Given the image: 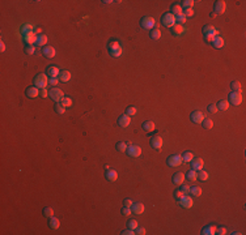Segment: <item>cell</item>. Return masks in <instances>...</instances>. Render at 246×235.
Instances as JSON below:
<instances>
[{"instance_id": "obj_35", "label": "cell", "mask_w": 246, "mask_h": 235, "mask_svg": "<svg viewBox=\"0 0 246 235\" xmlns=\"http://www.w3.org/2000/svg\"><path fill=\"white\" fill-rule=\"evenodd\" d=\"M182 159H183L185 163H189V162H191V161L194 159V154L191 152H185L182 154Z\"/></svg>"}, {"instance_id": "obj_15", "label": "cell", "mask_w": 246, "mask_h": 235, "mask_svg": "<svg viewBox=\"0 0 246 235\" xmlns=\"http://www.w3.org/2000/svg\"><path fill=\"white\" fill-rule=\"evenodd\" d=\"M162 144H164V140L161 136H154L151 138V146L156 150H160L162 148Z\"/></svg>"}, {"instance_id": "obj_39", "label": "cell", "mask_w": 246, "mask_h": 235, "mask_svg": "<svg viewBox=\"0 0 246 235\" xmlns=\"http://www.w3.org/2000/svg\"><path fill=\"white\" fill-rule=\"evenodd\" d=\"M186 176H187V179L189 180H196V178H198V172L195 171V170H192V168H191V170H189L187 171V174H186Z\"/></svg>"}, {"instance_id": "obj_59", "label": "cell", "mask_w": 246, "mask_h": 235, "mask_svg": "<svg viewBox=\"0 0 246 235\" xmlns=\"http://www.w3.org/2000/svg\"><path fill=\"white\" fill-rule=\"evenodd\" d=\"M133 231H135V230H132V229H127V230H123L121 234H122V235H133V234H135Z\"/></svg>"}, {"instance_id": "obj_32", "label": "cell", "mask_w": 246, "mask_h": 235, "mask_svg": "<svg viewBox=\"0 0 246 235\" xmlns=\"http://www.w3.org/2000/svg\"><path fill=\"white\" fill-rule=\"evenodd\" d=\"M170 9H171V13L174 14V16H178V14H182L183 13V8L180 5V4H173L170 7Z\"/></svg>"}, {"instance_id": "obj_57", "label": "cell", "mask_w": 246, "mask_h": 235, "mask_svg": "<svg viewBox=\"0 0 246 235\" xmlns=\"http://www.w3.org/2000/svg\"><path fill=\"white\" fill-rule=\"evenodd\" d=\"M216 234H219V235H225V234H227V229H225V227H219V229L216 230Z\"/></svg>"}, {"instance_id": "obj_6", "label": "cell", "mask_w": 246, "mask_h": 235, "mask_svg": "<svg viewBox=\"0 0 246 235\" xmlns=\"http://www.w3.org/2000/svg\"><path fill=\"white\" fill-rule=\"evenodd\" d=\"M49 95H50V98L53 99V101H55V102H60V101L65 97L64 93H63V90L59 89V88H56V86L51 88L50 92H49Z\"/></svg>"}, {"instance_id": "obj_5", "label": "cell", "mask_w": 246, "mask_h": 235, "mask_svg": "<svg viewBox=\"0 0 246 235\" xmlns=\"http://www.w3.org/2000/svg\"><path fill=\"white\" fill-rule=\"evenodd\" d=\"M166 163H168V166H170V167H178L180 165L183 163L182 154H171V156L168 157Z\"/></svg>"}, {"instance_id": "obj_37", "label": "cell", "mask_w": 246, "mask_h": 235, "mask_svg": "<svg viewBox=\"0 0 246 235\" xmlns=\"http://www.w3.org/2000/svg\"><path fill=\"white\" fill-rule=\"evenodd\" d=\"M190 193H191L194 197H198V196L202 195V188L198 187V186H195V187H190Z\"/></svg>"}, {"instance_id": "obj_61", "label": "cell", "mask_w": 246, "mask_h": 235, "mask_svg": "<svg viewBox=\"0 0 246 235\" xmlns=\"http://www.w3.org/2000/svg\"><path fill=\"white\" fill-rule=\"evenodd\" d=\"M34 33H35L37 35H41V33H42V29H41V28H35V30H34Z\"/></svg>"}, {"instance_id": "obj_33", "label": "cell", "mask_w": 246, "mask_h": 235, "mask_svg": "<svg viewBox=\"0 0 246 235\" xmlns=\"http://www.w3.org/2000/svg\"><path fill=\"white\" fill-rule=\"evenodd\" d=\"M198 179H199L200 182H207L208 179H210V174H208L207 171H204V170H199V172H198Z\"/></svg>"}, {"instance_id": "obj_23", "label": "cell", "mask_w": 246, "mask_h": 235, "mask_svg": "<svg viewBox=\"0 0 246 235\" xmlns=\"http://www.w3.org/2000/svg\"><path fill=\"white\" fill-rule=\"evenodd\" d=\"M185 182V174L183 172H175L173 175V183L175 186H181Z\"/></svg>"}, {"instance_id": "obj_13", "label": "cell", "mask_w": 246, "mask_h": 235, "mask_svg": "<svg viewBox=\"0 0 246 235\" xmlns=\"http://www.w3.org/2000/svg\"><path fill=\"white\" fill-rule=\"evenodd\" d=\"M225 9H227V4H225V2L224 0H217V2H215V5H213V13H216V14H222L225 12Z\"/></svg>"}, {"instance_id": "obj_7", "label": "cell", "mask_w": 246, "mask_h": 235, "mask_svg": "<svg viewBox=\"0 0 246 235\" xmlns=\"http://www.w3.org/2000/svg\"><path fill=\"white\" fill-rule=\"evenodd\" d=\"M161 24L165 25L166 28H173L177 22H175V16L173 13H165L161 17Z\"/></svg>"}, {"instance_id": "obj_29", "label": "cell", "mask_w": 246, "mask_h": 235, "mask_svg": "<svg viewBox=\"0 0 246 235\" xmlns=\"http://www.w3.org/2000/svg\"><path fill=\"white\" fill-rule=\"evenodd\" d=\"M47 41H49L47 35H44V34H41V35H38V38H37V42H35V45H37V46H39V47H44V46L47 45Z\"/></svg>"}, {"instance_id": "obj_50", "label": "cell", "mask_w": 246, "mask_h": 235, "mask_svg": "<svg viewBox=\"0 0 246 235\" xmlns=\"http://www.w3.org/2000/svg\"><path fill=\"white\" fill-rule=\"evenodd\" d=\"M208 111H210L211 114H216L217 112V106H216L215 103H211L210 106H208Z\"/></svg>"}, {"instance_id": "obj_19", "label": "cell", "mask_w": 246, "mask_h": 235, "mask_svg": "<svg viewBox=\"0 0 246 235\" xmlns=\"http://www.w3.org/2000/svg\"><path fill=\"white\" fill-rule=\"evenodd\" d=\"M39 90H41V89H38L37 86H29L25 93H26V95H28L29 98L33 99V98H37V97L39 95Z\"/></svg>"}, {"instance_id": "obj_4", "label": "cell", "mask_w": 246, "mask_h": 235, "mask_svg": "<svg viewBox=\"0 0 246 235\" xmlns=\"http://www.w3.org/2000/svg\"><path fill=\"white\" fill-rule=\"evenodd\" d=\"M156 24H157L156 20L151 16H145V17H143L140 20V26L143 29H145V30H152V29H154Z\"/></svg>"}, {"instance_id": "obj_51", "label": "cell", "mask_w": 246, "mask_h": 235, "mask_svg": "<svg viewBox=\"0 0 246 235\" xmlns=\"http://www.w3.org/2000/svg\"><path fill=\"white\" fill-rule=\"evenodd\" d=\"M131 213H132L131 208H127V207H123V208H122V214H123V216H130Z\"/></svg>"}, {"instance_id": "obj_12", "label": "cell", "mask_w": 246, "mask_h": 235, "mask_svg": "<svg viewBox=\"0 0 246 235\" xmlns=\"http://www.w3.org/2000/svg\"><path fill=\"white\" fill-rule=\"evenodd\" d=\"M180 205H181L182 208H185V209H190V208H192V205H194L192 197H190V196H187V195H183L181 199H180Z\"/></svg>"}, {"instance_id": "obj_31", "label": "cell", "mask_w": 246, "mask_h": 235, "mask_svg": "<svg viewBox=\"0 0 246 235\" xmlns=\"http://www.w3.org/2000/svg\"><path fill=\"white\" fill-rule=\"evenodd\" d=\"M229 101L228 99H221V101H219V103L216 105L217 106V110H220V111H227V110L229 108Z\"/></svg>"}, {"instance_id": "obj_27", "label": "cell", "mask_w": 246, "mask_h": 235, "mask_svg": "<svg viewBox=\"0 0 246 235\" xmlns=\"http://www.w3.org/2000/svg\"><path fill=\"white\" fill-rule=\"evenodd\" d=\"M216 230H217V227H216V226H213V225H208V226L203 227L202 234H203V235H215V234H216Z\"/></svg>"}, {"instance_id": "obj_58", "label": "cell", "mask_w": 246, "mask_h": 235, "mask_svg": "<svg viewBox=\"0 0 246 235\" xmlns=\"http://www.w3.org/2000/svg\"><path fill=\"white\" fill-rule=\"evenodd\" d=\"M132 204H133V201H132L131 199H126V200H124V204H123V207L131 208V207H132Z\"/></svg>"}, {"instance_id": "obj_20", "label": "cell", "mask_w": 246, "mask_h": 235, "mask_svg": "<svg viewBox=\"0 0 246 235\" xmlns=\"http://www.w3.org/2000/svg\"><path fill=\"white\" fill-rule=\"evenodd\" d=\"M105 178H106L107 182L114 183V182L118 180V172L115 170H113V168H109V170L106 171V174H105Z\"/></svg>"}, {"instance_id": "obj_52", "label": "cell", "mask_w": 246, "mask_h": 235, "mask_svg": "<svg viewBox=\"0 0 246 235\" xmlns=\"http://www.w3.org/2000/svg\"><path fill=\"white\" fill-rule=\"evenodd\" d=\"M50 85H53V86H56L58 84H59V77H50Z\"/></svg>"}, {"instance_id": "obj_26", "label": "cell", "mask_w": 246, "mask_h": 235, "mask_svg": "<svg viewBox=\"0 0 246 235\" xmlns=\"http://www.w3.org/2000/svg\"><path fill=\"white\" fill-rule=\"evenodd\" d=\"M71 72L68 71H60V73H59V81L60 82H68L71 80Z\"/></svg>"}, {"instance_id": "obj_3", "label": "cell", "mask_w": 246, "mask_h": 235, "mask_svg": "<svg viewBox=\"0 0 246 235\" xmlns=\"http://www.w3.org/2000/svg\"><path fill=\"white\" fill-rule=\"evenodd\" d=\"M49 76L44 75V73H38L34 77V86H37L38 89H46L49 85Z\"/></svg>"}, {"instance_id": "obj_14", "label": "cell", "mask_w": 246, "mask_h": 235, "mask_svg": "<svg viewBox=\"0 0 246 235\" xmlns=\"http://www.w3.org/2000/svg\"><path fill=\"white\" fill-rule=\"evenodd\" d=\"M118 124H119V127H122V128L128 127L130 124H131V116H128L127 114L121 115V116L118 118Z\"/></svg>"}, {"instance_id": "obj_25", "label": "cell", "mask_w": 246, "mask_h": 235, "mask_svg": "<svg viewBox=\"0 0 246 235\" xmlns=\"http://www.w3.org/2000/svg\"><path fill=\"white\" fill-rule=\"evenodd\" d=\"M143 129H144V132H147V133H149V132H153L154 129H156V124L153 123V122H151V120H147V122H144L143 123Z\"/></svg>"}, {"instance_id": "obj_1", "label": "cell", "mask_w": 246, "mask_h": 235, "mask_svg": "<svg viewBox=\"0 0 246 235\" xmlns=\"http://www.w3.org/2000/svg\"><path fill=\"white\" fill-rule=\"evenodd\" d=\"M107 50H109V54L113 58H119L123 54V47L121 46V43L118 41H110L107 45Z\"/></svg>"}, {"instance_id": "obj_21", "label": "cell", "mask_w": 246, "mask_h": 235, "mask_svg": "<svg viewBox=\"0 0 246 235\" xmlns=\"http://www.w3.org/2000/svg\"><path fill=\"white\" fill-rule=\"evenodd\" d=\"M185 32H186V28L183 25L175 24L173 28H171V33H173L174 37H181L182 34H185Z\"/></svg>"}, {"instance_id": "obj_53", "label": "cell", "mask_w": 246, "mask_h": 235, "mask_svg": "<svg viewBox=\"0 0 246 235\" xmlns=\"http://www.w3.org/2000/svg\"><path fill=\"white\" fill-rule=\"evenodd\" d=\"M183 14L186 16V18H187V17H192V16H194V11H192V8H190V9H185Z\"/></svg>"}, {"instance_id": "obj_36", "label": "cell", "mask_w": 246, "mask_h": 235, "mask_svg": "<svg viewBox=\"0 0 246 235\" xmlns=\"http://www.w3.org/2000/svg\"><path fill=\"white\" fill-rule=\"evenodd\" d=\"M127 144H126L124 141H119V142H117V145H115V149L118 150V152H121V153H123V152H126L127 150Z\"/></svg>"}, {"instance_id": "obj_48", "label": "cell", "mask_w": 246, "mask_h": 235, "mask_svg": "<svg viewBox=\"0 0 246 235\" xmlns=\"http://www.w3.org/2000/svg\"><path fill=\"white\" fill-rule=\"evenodd\" d=\"M25 52H26L28 55H33V54L35 52V47H34V46H26V47H25Z\"/></svg>"}, {"instance_id": "obj_56", "label": "cell", "mask_w": 246, "mask_h": 235, "mask_svg": "<svg viewBox=\"0 0 246 235\" xmlns=\"http://www.w3.org/2000/svg\"><path fill=\"white\" fill-rule=\"evenodd\" d=\"M39 95L42 98H47L49 97V92H47V89H41L39 90Z\"/></svg>"}, {"instance_id": "obj_9", "label": "cell", "mask_w": 246, "mask_h": 235, "mask_svg": "<svg viewBox=\"0 0 246 235\" xmlns=\"http://www.w3.org/2000/svg\"><path fill=\"white\" fill-rule=\"evenodd\" d=\"M141 148L139 145H128L127 146V150H126V153L128 154L130 157H133V158H136V157H140L141 156Z\"/></svg>"}, {"instance_id": "obj_46", "label": "cell", "mask_w": 246, "mask_h": 235, "mask_svg": "<svg viewBox=\"0 0 246 235\" xmlns=\"http://www.w3.org/2000/svg\"><path fill=\"white\" fill-rule=\"evenodd\" d=\"M127 226H128V229L136 230L138 227H139V222L136 221V219H130V221H128V223H127Z\"/></svg>"}, {"instance_id": "obj_47", "label": "cell", "mask_w": 246, "mask_h": 235, "mask_svg": "<svg viewBox=\"0 0 246 235\" xmlns=\"http://www.w3.org/2000/svg\"><path fill=\"white\" fill-rule=\"evenodd\" d=\"M175 22L178 24V25H182V24H185L186 22V16L182 13V14H178V16H175Z\"/></svg>"}, {"instance_id": "obj_34", "label": "cell", "mask_w": 246, "mask_h": 235, "mask_svg": "<svg viewBox=\"0 0 246 235\" xmlns=\"http://www.w3.org/2000/svg\"><path fill=\"white\" fill-rule=\"evenodd\" d=\"M149 34H151V38H152V39H154V41H157V39H160V38H161V30H160V29H157V28L152 29Z\"/></svg>"}, {"instance_id": "obj_24", "label": "cell", "mask_w": 246, "mask_h": 235, "mask_svg": "<svg viewBox=\"0 0 246 235\" xmlns=\"http://www.w3.org/2000/svg\"><path fill=\"white\" fill-rule=\"evenodd\" d=\"M34 30H35V28H34L33 24H22V26H21V29H20V32H21L22 37H24L25 34H28V33L34 32Z\"/></svg>"}, {"instance_id": "obj_42", "label": "cell", "mask_w": 246, "mask_h": 235, "mask_svg": "<svg viewBox=\"0 0 246 235\" xmlns=\"http://www.w3.org/2000/svg\"><path fill=\"white\" fill-rule=\"evenodd\" d=\"M60 103L67 108V107H71L72 105H73V102H72V99H71V97H64L62 101H60Z\"/></svg>"}, {"instance_id": "obj_2", "label": "cell", "mask_w": 246, "mask_h": 235, "mask_svg": "<svg viewBox=\"0 0 246 235\" xmlns=\"http://www.w3.org/2000/svg\"><path fill=\"white\" fill-rule=\"evenodd\" d=\"M203 34H204V39L207 42H212L219 34V30L216 28H213L212 25H206L203 26Z\"/></svg>"}, {"instance_id": "obj_18", "label": "cell", "mask_w": 246, "mask_h": 235, "mask_svg": "<svg viewBox=\"0 0 246 235\" xmlns=\"http://www.w3.org/2000/svg\"><path fill=\"white\" fill-rule=\"evenodd\" d=\"M42 54H43L44 56H46L47 59H53V58L56 55V51H55V48H54L53 46L47 45V46H44V47H43Z\"/></svg>"}, {"instance_id": "obj_54", "label": "cell", "mask_w": 246, "mask_h": 235, "mask_svg": "<svg viewBox=\"0 0 246 235\" xmlns=\"http://www.w3.org/2000/svg\"><path fill=\"white\" fill-rule=\"evenodd\" d=\"M135 234H139V235H145V234H147V230L144 229V227H138V229L135 230Z\"/></svg>"}, {"instance_id": "obj_11", "label": "cell", "mask_w": 246, "mask_h": 235, "mask_svg": "<svg viewBox=\"0 0 246 235\" xmlns=\"http://www.w3.org/2000/svg\"><path fill=\"white\" fill-rule=\"evenodd\" d=\"M37 38H38V35H37L34 32L28 33V34H25L24 37H22V39H24V42L28 46H34L35 42H37Z\"/></svg>"}, {"instance_id": "obj_55", "label": "cell", "mask_w": 246, "mask_h": 235, "mask_svg": "<svg viewBox=\"0 0 246 235\" xmlns=\"http://www.w3.org/2000/svg\"><path fill=\"white\" fill-rule=\"evenodd\" d=\"M183 195H185V193L182 192L181 189H177L175 192H174V197H175V199H178V200H180V199H181V197H182Z\"/></svg>"}, {"instance_id": "obj_16", "label": "cell", "mask_w": 246, "mask_h": 235, "mask_svg": "<svg viewBox=\"0 0 246 235\" xmlns=\"http://www.w3.org/2000/svg\"><path fill=\"white\" fill-rule=\"evenodd\" d=\"M191 168H192V170H203V166H204V161L202 159V158H195V157H194V159L191 161Z\"/></svg>"}, {"instance_id": "obj_17", "label": "cell", "mask_w": 246, "mask_h": 235, "mask_svg": "<svg viewBox=\"0 0 246 235\" xmlns=\"http://www.w3.org/2000/svg\"><path fill=\"white\" fill-rule=\"evenodd\" d=\"M131 210H132L133 214H136V216L143 214L144 210H145L144 204H141V202H133V204H132V207H131Z\"/></svg>"}, {"instance_id": "obj_41", "label": "cell", "mask_w": 246, "mask_h": 235, "mask_svg": "<svg viewBox=\"0 0 246 235\" xmlns=\"http://www.w3.org/2000/svg\"><path fill=\"white\" fill-rule=\"evenodd\" d=\"M54 107H55V111H56L58 114H60V115H62V114H64V112H65V110H67V108H65V107L60 103V102H56Z\"/></svg>"}, {"instance_id": "obj_38", "label": "cell", "mask_w": 246, "mask_h": 235, "mask_svg": "<svg viewBox=\"0 0 246 235\" xmlns=\"http://www.w3.org/2000/svg\"><path fill=\"white\" fill-rule=\"evenodd\" d=\"M230 88L233 89V92H238V93H241L242 90V85L240 81H232L230 82Z\"/></svg>"}, {"instance_id": "obj_28", "label": "cell", "mask_w": 246, "mask_h": 235, "mask_svg": "<svg viewBox=\"0 0 246 235\" xmlns=\"http://www.w3.org/2000/svg\"><path fill=\"white\" fill-rule=\"evenodd\" d=\"M49 226H50V229H53V230H56V229H59V226H60V221L56 218V217H50L49 218Z\"/></svg>"}, {"instance_id": "obj_30", "label": "cell", "mask_w": 246, "mask_h": 235, "mask_svg": "<svg viewBox=\"0 0 246 235\" xmlns=\"http://www.w3.org/2000/svg\"><path fill=\"white\" fill-rule=\"evenodd\" d=\"M211 43L213 45L215 48H222V47H224V38H222V37H220V35H217Z\"/></svg>"}, {"instance_id": "obj_49", "label": "cell", "mask_w": 246, "mask_h": 235, "mask_svg": "<svg viewBox=\"0 0 246 235\" xmlns=\"http://www.w3.org/2000/svg\"><path fill=\"white\" fill-rule=\"evenodd\" d=\"M182 192L185 193V195H187V193H190V186H187V184H181V188H180Z\"/></svg>"}, {"instance_id": "obj_45", "label": "cell", "mask_w": 246, "mask_h": 235, "mask_svg": "<svg viewBox=\"0 0 246 235\" xmlns=\"http://www.w3.org/2000/svg\"><path fill=\"white\" fill-rule=\"evenodd\" d=\"M202 124H203V128H204V129H211V128L213 127V122H212L211 119H204V120L202 122Z\"/></svg>"}, {"instance_id": "obj_60", "label": "cell", "mask_w": 246, "mask_h": 235, "mask_svg": "<svg viewBox=\"0 0 246 235\" xmlns=\"http://www.w3.org/2000/svg\"><path fill=\"white\" fill-rule=\"evenodd\" d=\"M0 51H2V52H4V51H5V43L3 41L0 42Z\"/></svg>"}, {"instance_id": "obj_10", "label": "cell", "mask_w": 246, "mask_h": 235, "mask_svg": "<svg viewBox=\"0 0 246 235\" xmlns=\"http://www.w3.org/2000/svg\"><path fill=\"white\" fill-rule=\"evenodd\" d=\"M190 118H191V122L195 123V124H202V122L206 119L204 114L200 111V110H195V111H192L191 115H190Z\"/></svg>"}, {"instance_id": "obj_22", "label": "cell", "mask_w": 246, "mask_h": 235, "mask_svg": "<svg viewBox=\"0 0 246 235\" xmlns=\"http://www.w3.org/2000/svg\"><path fill=\"white\" fill-rule=\"evenodd\" d=\"M59 73H60V69L55 65H50V67L46 68V75L50 77H59Z\"/></svg>"}, {"instance_id": "obj_8", "label": "cell", "mask_w": 246, "mask_h": 235, "mask_svg": "<svg viewBox=\"0 0 246 235\" xmlns=\"http://www.w3.org/2000/svg\"><path fill=\"white\" fill-rule=\"evenodd\" d=\"M242 94L238 92H232L229 94V103L233 106H240L242 103Z\"/></svg>"}, {"instance_id": "obj_40", "label": "cell", "mask_w": 246, "mask_h": 235, "mask_svg": "<svg viewBox=\"0 0 246 235\" xmlns=\"http://www.w3.org/2000/svg\"><path fill=\"white\" fill-rule=\"evenodd\" d=\"M194 4H195L194 0H183L181 7H182V8H185V9H190V8H192V7H194Z\"/></svg>"}, {"instance_id": "obj_44", "label": "cell", "mask_w": 246, "mask_h": 235, "mask_svg": "<svg viewBox=\"0 0 246 235\" xmlns=\"http://www.w3.org/2000/svg\"><path fill=\"white\" fill-rule=\"evenodd\" d=\"M43 216H44V217H47V218L53 217V216H54V209H53V208H50V207H46V208L43 209Z\"/></svg>"}, {"instance_id": "obj_43", "label": "cell", "mask_w": 246, "mask_h": 235, "mask_svg": "<svg viewBox=\"0 0 246 235\" xmlns=\"http://www.w3.org/2000/svg\"><path fill=\"white\" fill-rule=\"evenodd\" d=\"M138 112V108L135 106H128L127 108H126V114H127L128 116H135Z\"/></svg>"}]
</instances>
